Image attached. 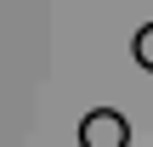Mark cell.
I'll return each mask as SVG.
<instances>
[{
	"instance_id": "1",
	"label": "cell",
	"mask_w": 153,
	"mask_h": 147,
	"mask_svg": "<svg viewBox=\"0 0 153 147\" xmlns=\"http://www.w3.org/2000/svg\"><path fill=\"white\" fill-rule=\"evenodd\" d=\"M79 147H131V125L114 108H97L79 119Z\"/></svg>"
},
{
	"instance_id": "2",
	"label": "cell",
	"mask_w": 153,
	"mask_h": 147,
	"mask_svg": "<svg viewBox=\"0 0 153 147\" xmlns=\"http://www.w3.org/2000/svg\"><path fill=\"white\" fill-rule=\"evenodd\" d=\"M136 62L153 74V23H142V28H136Z\"/></svg>"
}]
</instances>
